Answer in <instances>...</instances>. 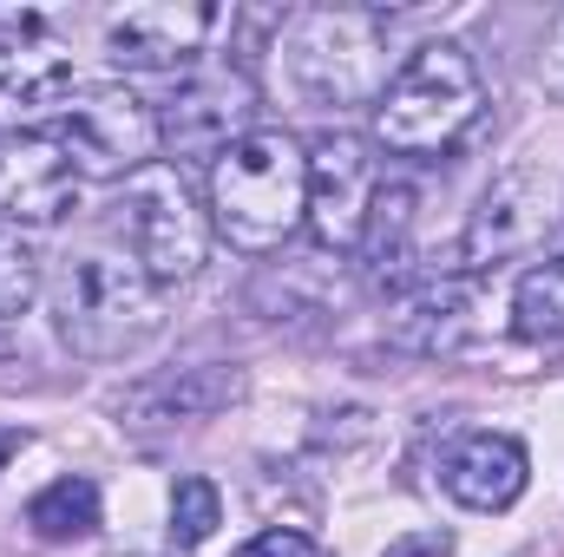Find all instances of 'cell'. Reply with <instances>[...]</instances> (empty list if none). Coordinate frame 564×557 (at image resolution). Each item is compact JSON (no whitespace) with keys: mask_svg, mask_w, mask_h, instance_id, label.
Here are the masks:
<instances>
[{"mask_svg":"<svg viewBox=\"0 0 564 557\" xmlns=\"http://www.w3.org/2000/svg\"><path fill=\"white\" fill-rule=\"evenodd\" d=\"M558 230V177L552 164H512L486 184V197L466 210L459 230V276H486L525 250H539Z\"/></svg>","mask_w":564,"mask_h":557,"instance_id":"cell-6","label":"cell"},{"mask_svg":"<svg viewBox=\"0 0 564 557\" xmlns=\"http://www.w3.org/2000/svg\"><path fill=\"white\" fill-rule=\"evenodd\" d=\"M217 525H224V492H217L210 479H177V485H171V545L191 551V545H204Z\"/></svg>","mask_w":564,"mask_h":557,"instance_id":"cell-20","label":"cell"},{"mask_svg":"<svg viewBox=\"0 0 564 557\" xmlns=\"http://www.w3.org/2000/svg\"><path fill=\"white\" fill-rule=\"evenodd\" d=\"M552 256L564 263V217H558V230H552Z\"/></svg>","mask_w":564,"mask_h":557,"instance_id":"cell-25","label":"cell"},{"mask_svg":"<svg viewBox=\"0 0 564 557\" xmlns=\"http://www.w3.org/2000/svg\"><path fill=\"white\" fill-rule=\"evenodd\" d=\"M289 73L315 106H375L388 92V40L361 7H315L289 33Z\"/></svg>","mask_w":564,"mask_h":557,"instance_id":"cell-4","label":"cell"},{"mask_svg":"<svg viewBox=\"0 0 564 557\" xmlns=\"http://www.w3.org/2000/svg\"><path fill=\"white\" fill-rule=\"evenodd\" d=\"M230 557H322V545H315L308 532H295V525H270V532H257L250 545H237Z\"/></svg>","mask_w":564,"mask_h":557,"instance_id":"cell-21","label":"cell"},{"mask_svg":"<svg viewBox=\"0 0 564 557\" xmlns=\"http://www.w3.org/2000/svg\"><path fill=\"white\" fill-rule=\"evenodd\" d=\"M414 223H421V197H414V184H381L375 204H368L361 243H355L361 276L375 282L381 295H394V302L414 288Z\"/></svg>","mask_w":564,"mask_h":557,"instance_id":"cell-16","label":"cell"},{"mask_svg":"<svg viewBox=\"0 0 564 557\" xmlns=\"http://www.w3.org/2000/svg\"><path fill=\"white\" fill-rule=\"evenodd\" d=\"M257 132V86L250 73H230V66H210V73H191L164 106H158V144L171 157H224L237 139Z\"/></svg>","mask_w":564,"mask_h":557,"instance_id":"cell-8","label":"cell"},{"mask_svg":"<svg viewBox=\"0 0 564 557\" xmlns=\"http://www.w3.org/2000/svg\"><path fill=\"white\" fill-rule=\"evenodd\" d=\"M243 401V368H224V361H197V368H177V374H151L139 381L119 414L132 426H177V419H217Z\"/></svg>","mask_w":564,"mask_h":557,"instance_id":"cell-15","label":"cell"},{"mask_svg":"<svg viewBox=\"0 0 564 557\" xmlns=\"http://www.w3.org/2000/svg\"><path fill=\"white\" fill-rule=\"evenodd\" d=\"M59 139L73 151L79 177H139L158 151V112L132 86L106 79L59 106Z\"/></svg>","mask_w":564,"mask_h":557,"instance_id":"cell-7","label":"cell"},{"mask_svg":"<svg viewBox=\"0 0 564 557\" xmlns=\"http://www.w3.org/2000/svg\"><path fill=\"white\" fill-rule=\"evenodd\" d=\"M46 288V256L26 230H7L0 223V321H20Z\"/></svg>","mask_w":564,"mask_h":557,"instance_id":"cell-19","label":"cell"},{"mask_svg":"<svg viewBox=\"0 0 564 557\" xmlns=\"http://www.w3.org/2000/svg\"><path fill=\"white\" fill-rule=\"evenodd\" d=\"M388 341L426 354V361H446V354H466L473 341H486V288L479 276H426L414 282L394 308H388Z\"/></svg>","mask_w":564,"mask_h":557,"instance_id":"cell-11","label":"cell"},{"mask_svg":"<svg viewBox=\"0 0 564 557\" xmlns=\"http://www.w3.org/2000/svg\"><path fill=\"white\" fill-rule=\"evenodd\" d=\"M73 99V59L53 46L40 13L0 26V139L20 132L33 112H59Z\"/></svg>","mask_w":564,"mask_h":557,"instance_id":"cell-12","label":"cell"},{"mask_svg":"<svg viewBox=\"0 0 564 557\" xmlns=\"http://www.w3.org/2000/svg\"><path fill=\"white\" fill-rule=\"evenodd\" d=\"M486 112V79L459 40H421L375 99V139L394 157H446Z\"/></svg>","mask_w":564,"mask_h":557,"instance_id":"cell-2","label":"cell"},{"mask_svg":"<svg viewBox=\"0 0 564 557\" xmlns=\"http://www.w3.org/2000/svg\"><path fill=\"white\" fill-rule=\"evenodd\" d=\"M164 328L158 282L126 250H79L53 282V335L79 361H119Z\"/></svg>","mask_w":564,"mask_h":557,"instance_id":"cell-3","label":"cell"},{"mask_svg":"<svg viewBox=\"0 0 564 557\" xmlns=\"http://www.w3.org/2000/svg\"><path fill=\"white\" fill-rule=\"evenodd\" d=\"M26 525H33L46 545L93 538V532H99V485H93L86 472H66V479H53L46 492H33V505H26Z\"/></svg>","mask_w":564,"mask_h":557,"instance_id":"cell-17","label":"cell"},{"mask_svg":"<svg viewBox=\"0 0 564 557\" xmlns=\"http://www.w3.org/2000/svg\"><path fill=\"white\" fill-rule=\"evenodd\" d=\"M375 190H381V171H375L368 144L355 132H322L308 144V223L302 230L328 256H355Z\"/></svg>","mask_w":564,"mask_h":557,"instance_id":"cell-9","label":"cell"},{"mask_svg":"<svg viewBox=\"0 0 564 557\" xmlns=\"http://www.w3.org/2000/svg\"><path fill=\"white\" fill-rule=\"evenodd\" d=\"M381 557H453V532H446V525H433V532H408V538H394Z\"/></svg>","mask_w":564,"mask_h":557,"instance_id":"cell-22","label":"cell"},{"mask_svg":"<svg viewBox=\"0 0 564 557\" xmlns=\"http://www.w3.org/2000/svg\"><path fill=\"white\" fill-rule=\"evenodd\" d=\"M79 204V164L59 132H7L0 139V223L46 230Z\"/></svg>","mask_w":564,"mask_h":557,"instance_id":"cell-10","label":"cell"},{"mask_svg":"<svg viewBox=\"0 0 564 557\" xmlns=\"http://www.w3.org/2000/svg\"><path fill=\"white\" fill-rule=\"evenodd\" d=\"M525 479H532V452L512 433H466L440 459V485L466 512H506V505H519Z\"/></svg>","mask_w":564,"mask_h":557,"instance_id":"cell-14","label":"cell"},{"mask_svg":"<svg viewBox=\"0 0 564 557\" xmlns=\"http://www.w3.org/2000/svg\"><path fill=\"white\" fill-rule=\"evenodd\" d=\"M512 335L532 341V348H552L564 341V263H532L519 288H512Z\"/></svg>","mask_w":564,"mask_h":557,"instance_id":"cell-18","label":"cell"},{"mask_svg":"<svg viewBox=\"0 0 564 557\" xmlns=\"http://www.w3.org/2000/svg\"><path fill=\"white\" fill-rule=\"evenodd\" d=\"M224 13L217 7H184V0H151V7H126L106 20V53L126 73H177L204 53L210 26Z\"/></svg>","mask_w":564,"mask_h":557,"instance_id":"cell-13","label":"cell"},{"mask_svg":"<svg viewBox=\"0 0 564 557\" xmlns=\"http://www.w3.org/2000/svg\"><path fill=\"white\" fill-rule=\"evenodd\" d=\"M308 223V144L282 125H257L210 164V230L243 250L270 256Z\"/></svg>","mask_w":564,"mask_h":557,"instance_id":"cell-1","label":"cell"},{"mask_svg":"<svg viewBox=\"0 0 564 557\" xmlns=\"http://www.w3.org/2000/svg\"><path fill=\"white\" fill-rule=\"evenodd\" d=\"M20 446H26V433H20V426H0V472L20 459Z\"/></svg>","mask_w":564,"mask_h":557,"instance_id":"cell-24","label":"cell"},{"mask_svg":"<svg viewBox=\"0 0 564 557\" xmlns=\"http://www.w3.org/2000/svg\"><path fill=\"white\" fill-rule=\"evenodd\" d=\"M119 230L132 237V256L158 288L204 276V263H210V217L197 210L177 164H144L139 177H126Z\"/></svg>","mask_w":564,"mask_h":557,"instance_id":"cell-5","label":"cell"},{"mask_svg":"<svg viewBox=\"0 0 564 557\" xmlns=\"http://www.w3.org/2000/svg\"><path fill=\"white\" fill-rule=\"evenodd\" d=\"M545 86L564 99V13L552 20V46H545Z\"/></svg>","mask_w":564,"mask_h":557,"instance_id":"cell-23","label":"cell"}]
</instances>
